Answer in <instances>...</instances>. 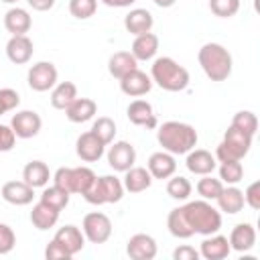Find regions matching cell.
Segmentation results:
<instances>
[{
  "label": "cell",
  "instance_id": "17",
  "mask_svg": "<svg viewBox=\"0 0 260 260\" xmlns=\"http://www.w3.org/2000/svg\"><path fill=\"white\" fill-rule=\"evenodd\" d=\"M53 240H55L61 248H65V250L71 254V258H73L77 252H81L83 246H85V236H83V232H81L77 225H71V223L59 228Z\"/></svg>",
  "mask_w": 260,
  "mask_h": 260
},
{
  "label": "cell",
  "instance_id": "28",
  "mask_svg": "<svg viewBox=\"0 0 260 260\" xmlns=\"http://www.w3.org/2000/svg\"><path fill=\"white\" fill-rule=\"evenodd\" d=\"M158 51V37L154 32L136 35L130 53L136 57V61H150Z\"/></svg>",
  "mask_w": 260,
  "mask_h": 260
},
{
  "label": "cell",
  "instance_id": "51",
  "mask_svg": "<svg viewBox=\"0 0 260 260\" xmlns=\"http://www.w3.org/2000/svg\"><path fill=\"white\" fill-rule=\"evenodd\" d=\"M2 2H6V4H16L18 0H2Z\"/></svg>",
  "mask_w": 260,
  "mask_h": 260
},
{
  "label": "cell",
  "instance_id": "12",
  "mask_svg": "<svg viewBox=\"0 0 260 260\" xmlns=\"http://www.w3.org/2000/svg\"><path fill=\"white\" fill-rule=\"evenodd\" d=\"M104 150H106V144L89 130V132H83L77 142H75V152L81 160L85 162H95L104 156Z\"/></svg>",
  "mask_w": 260,
  "mask_h": 260
},
{
  "label": "cell",
  "instance_id": "7",
  "mask_svg": "<svg viewBox=\"0 0 260 260\" xmlns=\"http://www.w3.org/2000/svg\"><path fill=\"white\" fill-rule=\"evenodd\" d=\"M93 181H95V173L89 167H75V169L61 167L53 175V185L65 189L67 193H79V195H83Z\"/></svg>",
  "mask_w": 260,
  "mask_h": 260
},
{
  "label": "cell",
  "instance_id": "15",
  "mask_svg": "<svg viewBox=\"0 0 260 260\" xmlns=\"http://www.w3.org/2000/svg\"><path fill=\"white\" fill-rule=\"evenodd\" d=\"M146 169H148V173L152 175V179H169V177H173L175 171H177L175 154H171V152H167V150L152 152L150 158H148Z\"/></svg>",
  "mask_w": 260,
  "mask_h": 260
},
{
  "label": "cell",
  "instance_id": "42",
  "mask_svg": "<svg viewBox=\"0 0 260 260\" xmlns=\"http://www.w3.org/2000/svg\"><path fill=\"white\" fill-rule=\"evenodd\" d=\"M18 104H20L18 91H14L12 87H2L0 89V108H2L4 114L10 112V110H14Z\"/></svg>",
  "mask_w": 260,
  "mask_h": 260
},
{
  "label": "cell",
  "instance_id": "29",
  "mask_svg": "<svg viewBox=\"0 0 260 260\" xmlns=\"http://www.w3.org/2000/svg\"><path fill=\"white\" fill-rule=\"evenodd\" d=\"M134 69H138V61L130 51H118L108 61V71L116 79H122L124 75H128Z\"/></svg>",
  "mask_w": 260,
  "mask_h": 260
},
{
  "label": "cell",
  "instance_id": "3",
  "mask_svg": "<svg viewBox=\"0 0 260 260\" xmlns=\"http://www.w3.org/2000/svg\"><path fill=\"white\" fill-rule=\"evenodd\" d=\"M183 215L189 228L193 230V234L211 236V234H217L221 228V213L207 199L189 201L187 205H183Z\"/></svg>",
  "mask_w": 260,
  "mask_h": 260
},
{
  "label": "cell",
  "instance_id": "45",
  "mask_svg": "<svg viewBox=\"0 0 260 260\" xmlns=\"http://www.w3.org/2000/svg\"><path fill=\"white\" fill-rule=\"evenodd\" d=\"M14 142H16V134L12 132V128L0 124V152L12 150L14 148Z\"/></svg>",
  "mask_w": 260,
  "mask_h": 260
},
{
  "label": "cell",
  "instance_id": "47",
  "mask_svg": "<svg viewBox=\"0 0 260 260\" xmlns=\"http://www.w3.org/2000/svg\"><path fill=\"white\" fill-rule=\"evenodd\" d=\"M173 260H199V250H195L193 246H179L173 252Z\"/></svg>",
  "mask_w": 260,
  "mask_h": 260
},
{
  "label": "cell",
  "instance_id": "32",
  "mask_svg": "<svg viewBox=\"0 0 260 260\" xmlns=\"http://www.w3.org/2000/svg\"><path fill=\"white\" fill-rule=\"evenodd\" d=\"M77 98V85L73 81H61L51 91V106L55 110H65Z\"/></svg>",
  "mask_w": 260,
  "mask_h": 260
},
{
  "label": "cell",
  "instance_id": "39",
  "mask_svg": "<svg viewBox=\"0 0 260 260\" xmlns=\"http://www.w3.org/2000/svg\"><path fill=\"white\" fill-rule=\"evenodd\" d=\"M232 126L238 128V130H242V132H246V134H250V136H254V134L258 132V118H256L254 112H250V110H242V112L234 114V118H232Z\"/></svg>",
  "mask_w": 260,
  "mask_h": 260
},
{
  "label": "cell",
  "instance_id": "31",
  "mask_svg": "<svg viewBox=\"0 0 260 260\" xmlns=\"http://www.w3.org/2000/svg\"><path fill=\"white\" fill-rule=\"evenodd\" d=\"M49 179H51V171L43 160H30L22 169V181L28 183L32 189L45 187L49 183Z\"/></svg>",
  "mask_w": 260,
  "mask_h": 260
},
{
  "label": "cell",
  "instance_id": "34",
  "mask_svg": "<svg viewBox=\"0 0 260 260\" xmlns=\"http://www.w3.org/2000/svg\"><path fill=\"white\" fill-rule=\"evenodd\" d=\"M69 195H71V193H67L65 189H61V187H57V185H51V187L45 185V189H43V193H41V201L61 211V209L67 207Z\"/></svg>",
  "mask_w": 260,
  "mask_h": 260
},
{
  "label": "cell",
  "instance_id": "4",
  "mask_svg": "<svg viewBox=\"0 0 260 260\" xmlns=\"http://www.w3.org/2000/svg\"><path fill=\"white\" fill-rule=\"evenodd\" d=\"M150 79L165 91H183L189 85V71L173 57H158L150 67Z\"/></svg>",
  "mask_w": 260,
  "mask_h": 260
},
{
  "label": "cell",
  "instance_id": "48",
  "mask_svg": "<svg viewBox=\"0 0 260 260\" xmlns=\"http://www.w3.org/2000/svg\"><path fill=\"white\" fill-rule=\"evenodd\" d=\"M26 4L32 8V10H39V12H47L55 6V0H26Z\"/></svg>",
  "mask_w": 260,
  "mask_h": 260
},
{
  "label": "cell",
  "instance_id": "52",
  "mask_svg": "<svg viewBox=\"0 0 260 260\" xmlns=\"http://www.w3.org/2000/svg\"><path fill=\"white\" fill-rule=\"evenodd\" d=\"M2 114H4V112H2V108H0V116H2Z\"/></svg>",
  "mask_w": 260,
  "mask_h": 260
},
{
  "label": "cell",
  "instance_id": "27",
  "mask_svg": "<svg viewBox=\"0 0 260 260\" xmlns=\"http://www.w3.org/2000/svg\"><path fill=\"white\" fill-rule=\"evenodd\" d=\"M215 201H217V205H219V211L230 213V215L240 213V211L244 209V205H246V203H244V191H240L236 185L223 187Z\"/></svg>",
  "mask_w": 260,
  "mask_h": 260
},
{
  "label": "cell",
  "instance_id": "43",
  "mask_svg": "<svg viewBox=\"0 0 260 260\" xmlns=\"http://www.w3.org/2000/svg\"><path fill=\"white\" fill-rule=\"evenodd\" d=\"M14 244H16V236H14L12 228L6 223H0V254L12 252Z\"/></svg>",
  "mask_w": 260,
  "mask_h": 260
},
{
  "label": "cell",
  "instance_id": "11",
  "mask_svg": "<svg viewBox=\"0 0 260 260\" xmlns=\"http://www.w3.org/2000/svg\"><path fill=\"white\" fill-rule=\"evenodd\" d=\"M134 162H136V150H134V146L130 142L118 140L108 148V165L114 171L124 173L130 167H134Z\"/></svg>",
  "mask_w": 260,
  "mask_h": 260
},
{
  "label": "cell",
  "instance_id": "26",
  "mask_svg": "<svg viewBox=\"0 0 260 260\" xmlns=\"http://www.w3.org/2000/svg\"><path fill=\"white\" fill-rule=\"evenodd\" d=\"M32 26V18L30 14L24 10V8H10L6 14H4V28L14 37V35H26Z\"/></svg>",
  "mask_w": 260,
  "mask_h": 260
},
{
  "label": "cell",
  "instance_id": "40",
  "mask_svg": "<svg viewBox=\"0 0 260 260\" xmlns=\"http://www.w3.org/2000/svg\"><path fill=\"white\" fill-rule=\"evenodd\" d=\"M95 10H98V0H69V12L79 20L91 18Z\"/></svg>",
  "mask_w": 260,
  "mask_h": 260
},
{
  "label": "cell",
  "instance_id": "24",
  "mask_svg": "<svg viewBox=\"0 0 260 260\" xmlns=\"http://www.w3.org/2000/svg\"><path fill=\"white\" fill-rule=\"evenodd\" d=\"M154 24V18L152 14L146 10V8H134L130 10L126 16H124V26L130 35H144V32H150Z\"/></svg>",
  "mask_w": 260,
  "mask_h": 260
},
{
  "label": "cell",
  "instance_id": "25",
  "mask_svg": "<svg viewBox=\"0 0 260 260\" xmlns=\"http://www.w3.org/2000/svg\"><path fill=\"white\" fill-rule=\"evenodd\" d=\"M122 185H124V191L142 193V191H146L152 185V175L144 167H130L128 171H124Z\"/></svg>",
  "mask_w": 260,
  "mask_h": 260
},
{
  "label": "cell",
  "instance_id": "44",
  "mask_svg": "<svg viewBox=\"0 0 260 260\" xmlns=\"http://www.w3.org/2000/svg\"><path fill=\"white\" fill-rule=\"evenodd\" d=\"M244 203L252 209H260V181H254L244 191Z\"/></svg>",
  "mask_w": 260,
  "mask_h": 260
},
{
  "label": "cell",
  "instance_id": "13",
  "mask_svg": "<svg viewBox=\"0 0 260 260\" xmlns=\"http://www.w3.org/2000/svg\"><path fill=\"white\" fill-rule=\"evenodd\" d=\"M156 242L148 234H134L126 242V254L132 260H152L156 256Z\"/></svg>",
  "mask_w": 260,
  "mask_h": 260
},
{
  "label": "cell",
  "instance_id": "6",
  "mask_svg": "<svg viewBox=\"0 0 260 260\" xmlns=\"http://www.w3.org/2000/svg\"><path fill=\"white\" fill-rule=\"evenodd\" d=\"M252 138L250 134L230 126L223 134V140L217 144L215 148V158L221 162V160H242L248 152H250V146H252Z\"/></svg>",
  "mask_w": 260,
  "mask_h": 260
},
{
  "label": "cell",
  "instance_id": "30",
  "mask_svg": "<svg viewBox=\"0 0 260 260\" xmlns=\"http://www.w3.org/2000/svg\"><path fill=\"white\" fill-rule=\"evenodd\" d=\"M59 213H61L59 209H55V207H51V205H47V203L39 201L37 205H32L30 221H32V225H35L37 230L45 232V230H49V228H53V225L57 223Z\"/></svg>",
  "mask_w": 260,
  "mask_h": 260
},
{
  "label": "cell",
  "instance_id": "50",
  "mask_svg": "<svg viewBox=\"0 0 260 260\" xmlns=\"http://www.w3.org/2000/svg\"><path fill=\"white\" fill-rule=\"evenodd\" d=\"M152 2H154L158 8H171V6H173L177 0H152Z\"/></svg>",
  "mask_w": 260,
  "mask_h": 260
},
{
  "label": "cell",
  "instance_id": "36",
  "mask_svg": "<svg viewBox=\"0 0 260 260\" xmlns=\"http://www.w3.org/2000/svg\"><path fill=\"white\" fill-rule=\"evenodd\" d=\"M244 177V167L240 160H221L219 165V181L228 185L240 183Z\"/></svg>",
  "mask_w": 260,
  "mask_h": 260
},
{
  "label": "cell",
  "instance_id": "2",
  "mask_svg": "<svg viewBox=\"0 0 260 260\" xmlns=\"http://www.w3.org/2000/svg\"><path fill=\"white\" fill-rule=\"evenodd\" d=\"M197 61L211 81H225L232 75V53L219 43H205L197 53Z\"/></svg>",
  "mask_w": 260,
  "mask_h": 260
},
{
  "label": "cell",
  "instance_id": "22",
  "mask_svg": "<svg viewBox=\"0 0 260 260\" xmlns=\"http://www.w3.org/2000/svg\"><path fill=\"white\" fill-rule=\"evenodd\" d=\"M228 242H230V248L232 250H236V252H248L256 244V228L252 223H248V221L238 223V225H234Z\"/></svg>",
  "mask_w": 260,
  "mask_h": 260
},
{
  "label": "cell",
  "instance_id": "37",
  "mask_svg": "<svg viewBox=\"0 0 260 260\" xmlns=\"http://www.w3.org/2000/svg\"><path fill=\"white\" fill-rule=\"evenodd\" d=\"M223 189V183L211 175H201V179L197 181V193L201 195V199H217V195L221 193Z\"/></svg>",
  "mask_w": 260,
  "mask_h": 260
},
{
  "label": "cell",
  "instance_id": "1",
  "mask_svg": "<svg viewBox=\"0 0 260 260\" xmlns=\"http://www.w3.org/2000/svg\"><path fill=\"white\" fill-rule=\"evenodd\" d=\"M197 130L191 124L169 120L158 126L156 130V140L162 146V150L171 154H187L191 148L197 144Z\"/></svg>",
  "mask_w": 260,
  "mask_h": 260
},
{
  "label": "cell",
  "instance_id": "19",
  "mask_svg": "<svg viewBox=\"0 0 260 260\" xmlns=\"http://www.w3.org/2000/svg\"><path fill=\"white\" fill-rule=\"evenodd\" d=\"M187 169L193 173V175H211L217 167L215 162V156L209 152V150H203V148H191L187 152V160H185Z\"/></svg>",
  "mask_w": 260,
  "mask_h": 260
},
{
  "label": "cell",
  "instance_id": "41",
  "mask_svg": "<svg viewBox=\"0 0 260 260\" xmlns=\"http://www.w3.org/2000/svg\"><path fill=\"white\" fill-rule=\"evenodd\" d=\"M209 8L219 18H232L240 10V0H209Z\"/></svg>",
  "mask_w": 260,
  "mask_h": 260
},
{
  "label": "cell",
  "instance_id": "16",
  "mask_svg": "<svg viewBox=\"0 0 260 260\" xmlns=\"http://www.w3.org/2000/svg\"><path fill=\"white\" fill-rule=\"evenodd\" d=\"M126 116H128V120L132 124L142 126V128H156L158 126L156 114H154L152 106L146 100H134V102H130V106L126 110Z\"/></svg>",
  "mask_w": 260,
  "mask_h": 260
},
{
  "label": "cell",
  "instance_id": "18",
  "mask_svg": "<svg viewBox=\"0 0 260 260\" xmlns=\"http://www.w3.org/2000/svg\"><path fill=\"white\" fill-rule=\"evenodd\" d=\"M32 51H35L32 41H30L26 35H14V37H10V41L6 43V57H8L12 63H16V65L28 63L30 57H32Z\"/></svg>",
  "mask_w": 260,
  "mask_h": 260
},
{
  "label": "cell",
  "instance_id": "8",
  "mask_svg": "<svg viewBox=\"0 0 260 260\" xmlns=\"http://www.w3.org/2000/svg\"><path fill=\"white\" fill-rule=\"evenodd\" d=\"M83 236L91 244H106L112 236V221L106 213L102 211H91L83 217Z\"/></svg>",
  "mask_w": 260,
  "mask_h": 260
},
{
  "label": "cell",
  "instance_id": "38",
  "mask_svg": "<svg viewBox=\"0 0 260 260\" xmlns=\"http://www.w3.org/2000/svg\"><path fill=\"white\" fill-rule=\"evenodd\" d=\"M91 132L108 146V144H112V140H114V136H116V122H114L112 118H108V116H100V118L93 122Z\"/></svg>",
  "mask_w": 260,
  "mask_h": 260
},
{
  "label": "cell",
  "instance_id": "33",
  "mask_svg": "<svg viewBox=\"0 0 260 260\" xmlns=\"http://www.w3.org/2000/svg\"><path fill=\"white\" fill-rule=\"evenodd\" d=\"M167 228L171 232V236L179 238V240H187L193 236V230L189 228L185 215H183V207H175L169 211V217H167Z\"/></svg>",
  "mask_w": 260,
  "mask_h": 260
},
{
  "label": "cell",
  "instance_id": "23",
  "mask_svg": "<svg viewBox=\"0 0 260 260\" xmlns=\"http://www.w3.org/2000/svg\"><path fill=\"white\" fill-rule=\"evenodd\" d=\"M98 112V104L91 100V98H75L67 108H65V116L69 122H75V124H81V122H87L95 116Z\"/></svg>",
  "mask_w": 260,
  "mask_h": 260
},
{
  "label": "cell",
  "instance_id": "9",
  "mask_svg": "<svg viewBox=\"0 0 260 260\" xmlns=\"http://www.w3.org/2000/svg\"><path fill=\"white\" fill-rule=\"evenodd\" d=\"M26 81L35 91H49L57 83V67L51 61H39L28 69Z\"/></svg>",
  "mask_w": 260,
  "mask_h": 260
},
{
  "label": "cell",
  "instance_id": "21",
  "mask_svg": "<svg viewBox=\"0 0 260 260\" xmlns=\"http://www.w3.org/2000/svg\"><path fill=\"white\" fill-rule=\"evenodd\" d=\"M230 252H232V248H230L228 238L219 236V234L207 236L201 242V248H199V256L205 258V260H223V258L230 256Z\"/></svg>",
  "mask_w": 260,
  "mask_h": 260
},
{
  "label": "cell",
  "instance_id": "10",
  "mask_svg": "<svg viewBox=\"0 0 260 260\" xmlns=\"http://www.w3.org/2000/svg\"><path fill=\"white\" fill-rule=\"evenodd\" d=\"M41 126H43V120L32 110L16 112L12 116V120H10V128L16 134V138H32V136H37L41 132Z\"/></svg>",
  "mask_w": 260,
  "mask_h": 260
},
{
  "label": "cell",
  "instance_id": "5",
  "mask_svg": "<svg viewBox=\"0 0 260 260\" xmlns=\"http://www.w3.org/2000/svg\"><path fill=\"white\" fill-rule=\"evenodd\" d=\"M124 197V185L114 175L95 177L91 187L83 193V199L91 205H104V203H118Z\"/></svg>",
  "mask_w": 260,
  "mask_h": 260
},
{
  "label": "cell",
  "instance_id": "46",
  "mask_svg": "<svg viewBox=\"0 0 260 260\" xmlns=\"http://www.w3.org/2000/svg\"><path fill=\"white\" fill-rule=\"evenodd\" d=\"M45 258H47V260H69L71 254H69L65 248H61L55 240H51L49 246L45 248Z\"/></svg>",
  "mask_w": 260,
  "mask_h": 260
},
{
  "label": "cell",
  "instance_id": "20",
  "mask_svg": "<svg viewBox=\"0 0 260 260\" xmlns=\"http://www.w3.org/2000/svg\"><path fill=\"white\" fill-rule=\"evenodd\" d=\"M35 197V189L24 181H8L2 185V199L10 205H28Z\"/></svg>",
  "mask_w": 260,
  "mask_h": 260
},
{
  "label": "cell",
  "instance_id": "14",
  "mask_svg": "<svg viewBox=\"0 0 260 260\" xmlns=\"http://www.w3.org/2000/svg\"><path fill=\"white\" fill-rule=\"evenodd\" d=\"M120 89H122V93H126L130 98H140L152 89V79L144 71L134 69L120 79Z\"/></svg>",
  "mask_w": 260,
  "mask_h": 260
},
{
  "label": "cell",
  "instance_id": "49",
  "mask_svg": "<svg viewBox=\"0 0 260 260\" xmlns=\"http://www.w3.org/2000/svg\"><path fill=\"white\" fill-rule=\"evenodd\" d=\"M106 6H110V8H126V6H130V4H134L136 0H102Z\"/></svg>",
  "mask_w": 260,
  "mask_h": 260
},
{
  "label": "cell",
  "instance_id": "35",
  "mask_svg": "<svg viewBox=\"0 0 260 260\" xmlns=\"http://www.w3.org/2000/svg\"><path fill=\"white\" fill-rule=\"evenodd\" d=\"M191 191H193V185H191V181H189L187 177H181V175H177V177H169L167 193H169L173 199H177V201H185V199H189Z\"/></svg>",
  "mask_w": 260,
  "mask_h": 260
}]
</instances>
